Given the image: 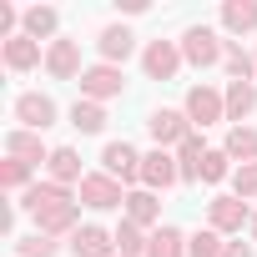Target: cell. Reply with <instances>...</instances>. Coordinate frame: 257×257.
Wrapping results in <instances>:
<instances>
[{"mask_svg":"<svg viewBox=\"0 0 257 257\" xmlns=\"http://www.w3.org/2000/svg\"><path fill=\"white\" fill-rule=\"evenodd\" d=\"M147 126H152L157 147H167V142H177V147H182V142L192 137V132H187V116H182V111H157V116H152Z\"/></svg>","mask_w":257,"mask_h":257,"instance_id":"cell-11","label":"cell"},{"mask_svg":"<svg viewBox=\"0 0 257 257\" xmlns=\"http://www.w3.org/2000/svg\"><path fill=\"white\" fill-rule=\"evenodd\" d=\"M46 167H51V177H56L61 187H66V182H86V177H81V157H76L71 147H56Z\"/></svg>","mask_w":257,"mask_h":257,"instance_id":"cell-20","label":"cell"},{"mask_svg":"<svg viewBox=\"0 0 257 257\" xmlns=\"http://www.w3.org/2000/svg\"><path fill=\"white\" fill-rule=\"evenodd\" d=\"M252 242H257V217H252Z\"/></svg>","mask_w":257,"mask_h":257,"instance_id":"cell-35","label":"cell"},{"mask_svg":"<svg viewBox=\"0 0 257 257\" xmlns=\"http://www.w3.org/2000/svg\"><path fill=\"white\" fill-rule=\"evenodd\" d=\"M6 152H11L16 162H26V167H31V162H51L46 147H41V132H11V137H6Z\"/></svg>","mask_w":257,"mask_h":257,"instance_id":"cell-13","label":"cell"},{"mask_svg":"<svg viewBox=\"0 0 257 257\" xmlns=\"http://www.w3.org/2000/svg\"><path fill=\"white\" fill-rule=\"evenodd\" d=\"M227 162H232L227 152H207L202 157V182H222L227 177Z\"/></svg>","mask_w":257,"mask_h":257,"instance_id":"cell-31","label":"cell"},{"mask_svg":"<svg viewBox=\"0 0 257 257\" xmlns=\"http://www.w3.org/2000/svg\"><path fill=\"white\" fill-rule=\"evenodd\" d=\"M16 121H26L31 132H46V126L56 121V101L41 96V91H26V96L16 101Z\"/></svg>","mask_w":257,"mask_h":257,"instance_id":"cell-4","label":"cell"},{"mask_svg":"<svg viewBox=\"0 0 257 257\" xmlns=\"http://www.w3.org/2000/svg\"><path fill=\"white\" fill-rule=\"evenodd\" d=\"M222 152H227V157H242V167H252V162H257V132H247V126H232Z\"/></svg>","mask_w":257,"mask_h":257,"instance_id":"cell-23","label":"cell"},{"mask_svg":"<svg viewBox=\"0 0 257 257\" xmlns=\"http://www.w3.org/2000/svg\"><path fill=\"white\" fill-rule=\"evenodd\" d=\"M147 257H187V237H182L177 227H162V232L152 237V247H147Z\"/></svg>","mask_w":257,"mask_h":257,"instance_id":"cell-24","label":"cell"},{"mask_svg":"<svg viewBox=\"0 0 257 257\" xmlns=\"http://www.w3.org/2000/svg\"><path fill=\"white\" fill-rule=\"evenodd\" d=\"M232 187H237V197H257V162H252V167H237Z\"/></svg>","mask_w":257,"mask_h":257,"instance_id":"cell-33","label":"cell"},{"mask_svg":"<svg viewBox=\"0 0 257 257\" xmlns=\"http://www.w3.org/2000/svg\"><path fill=\"white\" fill-rule=\"evenodd\" d=\"M202 137H187L182 147H177V172H182V182H197L202 177Z\"/></svg>","mask_w":257,"mask_h":257,"instance_id":"cell-19","label":"cell"},{"mask_svg":"<svg viewBox=\"0 0 257 257\" xmlns=\"http://www.w3.org/2000/svg\"><path fill=\"white\" fill-rule=\"evenodd\" d=\"M142 66H147V76H152V81H172V76H177V66H182V51H177L172 41H152V46H147V56H142Z\"/></svg>","mask_w":257,"mask_h":257,"instance_id":"cell-6","label":"cell"},{"mask_svg":"<svg viewBox=\"0 0 257 257\" xmlns=\"http://www.w3.org/2000/svg\"><path fill=\"white\" fill-rule=\"evenodd\" d=\"M257 106V86L252 81H232L227 86V121H247Z\"/></svg>","mask_w":257,"mask_h":257,"instance_id":"cell-16","label":"cell"},{"mask_svg":"<svg viewBox=\"0 0 257 257\" xmlns=\"http://www.w3.org/2000/svg\"><path fill=\"white\" fill-rule=\"evenodd\" d=\"M101 162H106V177H121V182H132V177H142V157L126 147V142H111L106 152H101Z\"/></svg>","mask_w":257,"mask_h":257,"instance_id":"cell-9","label":"cell"},{"mask_svg":"<svg viewBox=\"0 0 257 257\" xmlns=\"http://www.w3.org/2000/svg\"><path fill=\"white\" fill-rule=\"evenodd\" d=\"M46 71H51L56 81L81 76V41H51V51H46Z\"/></svg>","mask_w":257,"mask_h":257,"instance_id":"cell-5","label":"cell"},{"mask_svg":"<svg viewBox=\"0 0 257 257\" xmlns=\"http://www.w3.org/2000/svg\"><path fill=\"white\" fill-rule=\"evenodd\" d=\"M101 56H106V66L126 61V56H132V31H126V26H106L101 31Z\"/></svg>","mask_w":257,"mask_h":257,"instance_id":"cell-22","label":"cell"},{"mask_svg":"<svg viewBox=\"0 0 257 257\" xmlns=\"http://www.w3.org/2000/svg\"><path fill=\"white\" fill-rule=\"evenodd\" d=\"M222 116H227V96H217L212 86H192V91H187V121L212 126V121H222Z\"/></svg>","mask_w":257,"mask_h":257,"instance_id":"cell-2","label":"cell"},{"mask_svg":"<svg viewBox=\"0 0 257 257\" xmlns=\"http://www.w3.org/2000/svg\"><path fill=\"white\" fill-rule=\"evenodd\" d=\"M36 227L51 237V232H71L76 227V202H61V207H46V212H36Z\"/></svg>","mask_w":257,"mask_h":257,"instance_id":"cell-21","label":"cell"},{"mask_svg":"<svg viewBox=\"0 0 257 257\" xmlns=\"http://www.w3.org/2000/svg\"><path fill=\"white\" fill-rule=\"evenodd\" d=\"M222 252H227V242L217 232H192L187 237V257H222Z\"/></svg>","mask_w":257,"mask_h":257,"instance_id":"cell-28","label":"cell"},{"mask_svg":"<svg viewBox=\"0 0 257 257\" xmlns=\"http://www.w3.org/2000/svg\"><path fill=\"white\" fill-rule=\"evenodd\" d=\"M142 182H147V187H172V182H182L177 157H167L162 147H157L152 157H142Z\"/></svg>","mask_w":257,"mask_h":257,"instance_id":"cell-10","label":"cell"},{"mask_svg":"<svg viewBox=\"0 0 257 257\" xmlns=\"http://www.w3.org/2000/svg\"><path fill=\"white\" fill-rule=\"evenodd\" d=\"M21 21H26V36H31V41H41V36L56 31V11H51V6H31Z\"/></svg>","mask_w":257,"mask_h":257,"instance_id":"cell-27","label":"cell"},{"mask_svg":"<svg viewBox=\"0 0 257 257\" xmlns=\"http://www.w3.org/2000/svg\"><path fill=\"white\" fill-rule=\"evenodd\" d=\"M147 247H152V242L142 237L137 222H121V227H116V252H121V257H142Z\"/></svg>","mask_w":257,"mask_h":257,"instance_id":"cell-25","label":"cell"},{"mask_svg":"<svg viewBox=\"0 0 257 257\" xmlns=\"http://www.w3.org/2000/svg\"><path fill=\"white\" fill-rule=\"evenodd\" d=\"M222 257H252V247H247V242H227V252H222Z\"/></svg>","mask_w":257,"mask_h":257,"instance_id":"cell-34","label":"cell"},{"mask_svg":"<svg viewBox=\"0 0 257 257\" xmlns=\"http://www.w3.org/2000/svg\"><path fill=\"white\" fill-rule=\"evenodd\" d=\"M227 56V46L207 31V26H192L187 36H182V61H192V66H217Z\"/></svg>","mask_w":257,"mask_h":257,"instance_id":"cell-1","label":"cell"},{"mask_svg":"<svg viewBox=\"0 0 257 257\" xmlns=\"http://www.w3.org/2000/svg\"><path fill=\"white\" fill-rule=\"evenodd\" d=\"M71 252H76V257H111V252H116V232H101V227H76Z\"/></svg>","mask_w":257,"mask_h":257,"instance_id":"cell-8","label":"cell"},{"mask_svg":"<svg viewBox=\"0 0 257 257\" xmlns=\"http://www.w3.org/2000/svg\"><path fill=\"white\" fill-rule=\"evenodd\" d=\"M121 71L116 66H91V71H81V91L91 96V101H106V96H121Z\"/></svg>","mask_w":257,"mask_h":257,"instance_id":"cell-7","label":"cell"},{"mask_svg":"<svg viewBox=\"0 0 257 257\" xmlns=\"http://www.w3.org/2000/svg\"><path fill=\"white\" fill-rule=\"evenodd\" d=\"M0 182L16 192V187H26V182H31V167H26V162H16V157H11V162H0Z\"/></svg>","mask_w":257,"mask_h":257,"instance_id":"cell-30","label":"cell"},{"mask_svg":"<svg viewBox=\"0 0 257 257\" xmlns=\"http://www.w3.org/2000/svg\"><path fill=\"white\" fill-rule=\"evenodd\" d=\"M247 222V202L242 197H217L212 202V232H237Z\"/></svg>","mask_w":257,"mask_h":257,"instance_id":"cell-12","label":"cell"},{"mask_svg":"<svg viewBox=\"0 0 257 257\" xmlns=\"http://www.w3.org/2000/svg\"><path fill=\"white\" fill-rule=\"evenodd\" d=\"M81 202L96 207V212H111V207H121L126 197H121V182H116V177H101V172H96V177L81 182Z\"/></svg>","mask_w":257,"mask_h":257,"instance_id":"cell-3","label":"cell"},{"mask_svg":"<svg viewBox=\"0 0 257 257\" xmlns=\"http://www.w3.org/2000/svg\"><path fill=\"white\" fill-rule=\"evenodd\" d=\"M222 61H227V71H232V81H247V76L257 71V61H252V56H247L242 46H227V56H222Z\"/></svg>","mask_w":257,"mask_h":257,"instance_id":"cell-29","label":"cell"},{"mask_svg":"<svg viewBox=\"0 0 257 257\" xmlns=\"http://www.w3.org/2000/svg\"><path fill=\"white\" fill-rule=\"evenodd\" d=\"M222 26L227 31H257V0H227L222 6Z\"/></svg>","mask_w":257,"mask_h":257,"instance_id":"cell-17","label":"cell"},{"mask_svg":"<svg viewBox=\"0 0 257 257\" xmlns=\"http://www.w3.org/2000/svg\"><path fill=\"white\" fill-rule=\"evenodd\" d=\"M41 61V41H31V36H11L6 41V66L11 71H31Z\"/></svg>","mask_w":257,"mask_h":257,"instance_id":"cell-15","label":"cell"},{"mask_svg":"<svg viewBox=\"0 0 257 257\" xmlns=\"http://www.w3.org/2000/svg\"><path fill=\"white\" fill-rule=\"evenodd\" d=\"M21 247V257H56V242L46 237V232H36V237H26V242H16Z\"/></svg>","mask_w":257,"mask_h":257,"instance_id":"cell-32","label":"cell"},{"mask_svg":"<svg viewBox=\"0 0 257 257\" xmlns=\"http://www.w3.org/2000/svg\"><path fill=\"white\" fill-rule=\"evenodd\" d=\"M61 202H71V192H66L61 182H36V187L21 197L26 212H46V207H61Z\"/></svg>","mask_w":257,"mask_h":257,"instance_id":"cell-14","label":"cell"},{"mask_svg":"<svg viewBox=\"0 0 257 257\" xmlns=\"http://www.w3.org/2000/svg\"><path fill=\"white\" fill-rule=\"evenodd\" d=\"M162 217V202L152 197V192H132L126 197V222H137V227H152Z\"/></svg>","mask_w":257,"mask_h":257,"instance_id":"cell-18","label":"cell"},{"mask_svg":"<svg viewBox=\"0 0 257 257\" xmlns=\"http://www.w3.org/2000/svg\"><path fill=\"white\" fill-rule=\"evenodd\" d=\"M71 126H76V132H101V126H106V111H101L96 101H76V106H71Z\"/></svg>","mask_w":257,"mask_h":257,"instance_id":"cell-26","label":"cell"}]
</instances>
